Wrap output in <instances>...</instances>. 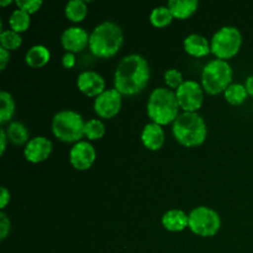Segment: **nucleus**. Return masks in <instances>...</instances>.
<instances>
[{"label": "nucleus", "mask_w": 253, "mask_h": 253, "mask_svg": "<svg viewBox=\"0 0 253 253\" xmlns=\"http://www.w3.org/2000/svg\"><path fill=\"white\" fill-rule=\"evenodd\" d=\"M150 81V67L140 54H130L121 59L115 72V89L120 94L133 95L145 89Z\"/></svg>", "instance_id": "nucleus-1"}, {"label": "nucleus", "mask_w": 253, "mask_h": 253, "mask_svg": "<svg viewBox=\"0 0 253 253\" xmlns=\"http://www.w3.org/2000/svg\"><path fill=\"white\" fill-rule=\"evenodd\" d=\"M124 42L123 30L115 22L105 21L98 25L89 39V48L96 57L108 58L118 53Z\"/></svg>", "instance_id": "nucleus-2"}, {"label": "nucleus", "mask_w": 253, "mask_h": 253, "mask_svg": "<svg viewBox=\"0 0 253 253\" xmlns=\"http://www.w3.org/2000/svg\"><path fill=\"white\" fill-rule=\"evenodd\" d=\"M177 95L168 88H156L151 93L147 104V113L151 120L158 125H168L178 118Z\"/></svg>", "instance_id": "nucleus-3"}, {"label": "nucleus", "mask_w": 253, "mask_h": 253, "mask_svg": "<svg viewBox=\"0 0 253 253\" xmlns=\"http://www.w3.org/2000/svg\"><path fill=\"white\" fill-rule=\"evenodd\" d=\"M173 135L187 147L200 146L207 138V125L199 114L183 113L173 123Z\"/></svg>", "instance_id": "nucleus-4"}, {"label": "nucleus", "mask_w": 253, "mask_h": 253, "mask_svg": "<svg viewBox=\"0 0 253 253\" xmlns=\"http://www.w3.org/2000/svg\"><path fill=\"white\" fill-rule=\"evenodd\" d=\"M232 68L226 61L214 59L204 67L202 73V83L205 91L211 95L222 93L231 85Z\"/></svg>", "instance_id": "nucleus-5"}, {"label": "nucleus", "mask_w": 253, "mask_h": 253, "mask_svg": "<svg viewBox=\"0 0 253 253\" xmlns=\"http://www.w3.org/2000/svg\"><path fill=\"white\" fill-rule=\"evenodd\" d=\"M84 123L81 114L73 110L59 111L52 121L54 136L64 142H77L84 136Z\"/></svg>", "instance_id": "nucleus-6"}, {"label": "nucleus", "mask_w": 253, "mask_h": 253, "mask_svg": "<svg viewBox=\"0 0 253 253\" xmlns=\"http://www.w3.org/2000/svg\"><path fill=\"white\" fill-rule=\"evenodd\" d=\"M242 44V35L236 27L225 26L212 36L211 52L219 59H229L236 56Z\"/></svg>", "instance_id": "nucleus-7"}, {"label": "nucleus", "mask_w": 253, "mask_h": 253, "mask_svg": "<svg viewBox=\"0 0 253 253\" xmlns=\"http://www.w3.org/2000/svg\"><path fill=\"white\" fill-rule=\"evenodd\" d=\"M189 229L203 237L214 236L221 226V220L215 210L207 207H199L189 214Z\"/></svg>", "instance_id": "nucleus-8"}, {"label": "nucleus", "mask_w": 253, "mask_h": 253, "mask_svg": "<svg viewBox=\"0 0 253 253\" xmlns=\"http://www.w3.org/2000/svg\"><path fill=\"white\" fill-rule=\"evenodd\" d=\"M178 104L185 113H195L203 105L204 95L200 84L195 81H185L175 93Z\"/></svg>", "instance_id": "nucleus-9"}, {"label": "nucleus", "mask_w": 253, "mask_h": 253, "mask_svg": "<svg viewBox=\"0 0 253 253\" xmlns=\"http://www.w3.org/2000/svg\"><path fill=\"white\" fill-rule=\"evenodd\" d=\"M121 109V94L116 89H109L96 96L94 110L100 118L111 119L118 115Z\"/></svg>", "instance_id": "nucleus-10"}, {"label": "nucleus", "mask_w": 253, "mask_h": 253, "mask_svg": "<svg viewBox=\"0 0 253 253\" xmlns=\"http://www.w3.org/2000/svg\"><path fill=\"white\" fill-rule=\"evenodd\" d=\"M96 157L95 150L93 145L86 141H79L69 152V161L71 165L78 170H86L91 167Z\"/></svg>", "instance_id": "nucleus-11"}, {"label": "nucleus", "mask_w": 253, "mask_h": 253, "mask_svg": "<svg viewBox=\"0 0 253 253\" xmlns=\"http://www.w3.org/2000/svg\"><path fill=\"white\" fill-rule=\"evenodd\" d=\"M52 152V142L47 137L37 136L31 138L25 147L24 155L27 161L32 163H40L46 161Z\"/></svg>", "instance_id": "nucleus-12"}, {"label": "nucleus", "mask_w": 253, "mask_h": 253, "mask_svg": "<svg viewBox=\"0 0 253 253\" xmlns=\"http://www.w3.org/2000/svg\"><path fill=\"white\" fill-rule=\"evenodd\" d=\"M77 85L82 93L88 96H99L105 91V81L100 74L93 71H85L79 74Z\"/></svg>", "instance_id": "nucleus-13"}, {"label": "nucleus", "mask_w": 253, "mask_h": 253, "mask_svg": "<svg viewBox=\"0 0 253 253\" xmlns=\"http://www.w3.org/2000/svg\"><path fill=\"white\" fill-rule=\"evenodd\" d=\"M89 39L90 36L88 32L82 27H69L64 30L62 34L61 42L67 52L74 53V52H79L85 48L86 44L89 43Z\"/></svg>", "instance_id": "nucleus-14"}, {"label": "nucleus", "mask_w": 253, "mask_h": 253, "mask_svg": "<svg viewBox=\"0 0 253 253\" xmlns=\"http://www.w3.org/2000/svg\"><path fill=\"white\" fill-rule=\"evenodd\" d=\"M141 140L148 150L157 151L165 143V131L158 124H147L141 133Z\"/></svg>", "instance_id": "nucleus-15"}, {"label": "nucleus", "mask_w": 253, "mask_h": 253, "mask_svg": "<svg viewBox=\"0 0 253 253\" xmlns=\"http://www.w3.org/2000/svg\"><path fill=\"white\" fill-rule=\"evenodd\" d=\"M162 224L168 231H183L189 225V216L182 210L173 209L163 215Z\"/></svg>", "instance_id": "nucleus-16"}, {"label": "nucleus", "mask_w": 253, "mask_h": 253, "mask_svg": "<svg viewBox=\"0 0 253 253\" xmlns=\"http://www.w3.org/2000/svg\"><path fill=\"white\" fill-rule=\"evenodd\" d=\"M184 49L194 57H204L211 51V47L204 36L192 34L184 40Z\"/></svg>", "instance_id": "nucleus-17"}, {"label": "nucleus", "mask_w": 253, "mask_h": 253, "mask_svg": "<svg viewBox=\"0 0 253 253\" xmlns=\"http://www.w3.org/2000/svg\"><path fill=\"white\" fill-rule=\"evenodd\" d=\"M199 2L197 0H170L168 2V9L175 19L184 20L192 16L198 9Z\"/></svg>", "instance_id": "nucleus-18"}, {"label": "nucleus", "mask_w": 253, "mask_h": 253, "mask_svg": "<svg viewBox=\"0 0 253 253\" xmlns=\"http://www.w3.org/2000/svg\"><path fill=\"white\" fill-rule=\"evenodd\" d=\"M49 58H51V53L47 47L42 46V44H36L32 46L29 51L26 52V63L32 68H40L43 67L44 64L48 63Z\"/></svg>", "instance_id": "nucleus-19"}, {"label": "nucleus", "mask_w": 253, "mask_h": 253, "mask_svg": "<svg viewBox=\"0 0 253 253\" xmlns=\"http://www.w3.org/2000/svg\"><path fill=\"white\" fill-rule=\"evenodd\" d=\"M66 16L73 22H81L88 14V7L83 0H71L66 5Z\"/></svg>", "instance_id": "nucleus-20"}, {"label": "nucleus", "mask_w": 253, "mask_h": 253, "mask_svg": "<svg viewBox=\"0 0 253 253\" xmlns=\"http://www.w3.org/2000/svg\"><path fill=\"white\" fill-rule=\"evenodd\" d=\"M6 136L14 145H22L29 140V130L21 123H11L6 128Z\"/></svg>", "instance_id": "nucleus-21"}, {"label": "nucleus", "mask_w": 253, "mask_h": 253, "mask_svg": "<svg viewBox=\"0 0 253 253\" xmlns=\"http://www.w3.org/2000/svg\"><path fill=\"white\" fill-rule=\"evenodd\" d=\"M30 22H31L30 14H27L26 11L21 9L14 10L9 17L10 27H11L12 31L17 32V34L26 31L30 26Z\"/></svg>", "instance_id": "nucleus-22"}, {"label": "nucleus", "mask_w": 253, "mask_h": 253, "mask_svg": "<svg viewBox=\"0 0 253 253\" xmlns=\"http://www.w3.org/2000/svg\"><path fill=\"white\" fill-rule=\"evenodd\" d=\"M151 24L156 27H165L169 25L173 20V15L168 6L155 7L151 12Z\"/></svg>", "instance_id": "nucleus-23"}, {"label": "nucleus", "mask_w": 253, "mask_h": 253, "mask_svg": "<svg viewBox=\"0 0 253 253\" xmlns=\"http://www.w3.org/2000/svg\"><path fill=\"white\" fill-rule=\"evenodd\" d=\"M0 103H1V109H0V123L5 124L10 121L15 113V103L12 96L7 91L2 90L0 93Z\"/></svg>", "instance_id": "nucleus-24"}, {"label": "nucleus", "mask_w": 253, "mask_h": 253, "mask_svg": "<svg viewBox=\"0 0 253 253\" xmlns=\"http://www.w3.org/2000/svg\"><path fill=\"white\" fill-rule=\"evenodd\" d=\"M246 86L242 84H231L229 88L225 90V98L232 105H240L244 103L247 98Z\"/></svg>", "instance_id": "nucleus-25"}, {"label": "nucleus", "mask_w": 253, "mask_h": 253, "mask_svg": "<svg viewBox=\"0 0 253 253\" xmlns=\"http://www.w3.org/2000/svg\"><path fill=\"white\" fill-rule=\"evenodd\" d=\"M105 133V126L101 123L100 120H89L85 123L84 126V136H86V138L89 140H99L101 138Z\"/></svg>", "instance_id": "nucleus-26"}, {"label": "nucleus", "mask_w": 253, "mask_h": 253, "mask_svg": "<svg viewBox=\"0 0 253 253\" xmlns=\"http://www.w3.org/2000/svg\"><path fill=\"white\" fill-rule=\"evenodd\" d=\"M22 39L20 34L12 31V30H5L0 34V43L5 49H16L21 44Z\"/></svg>", "instance_id": "nucleus-27"}, {"label": "nucleus", "mask_w": 253, "mask_h": 253, "mask_svg": "<svg viewBox=\"0 0 253 253\" xmlns=\"http://www.w3.org/2000/svg\"><path fill=\"white\" fill-rule=\"evenodd\" d=\"M165 81L167 85L172 89H178L184 83L182 73L177 71V69H168L165 73Z\"/></svg>", "instance_id": "nucleus-28"}, {"label": "nucleus", "mask_w": 253, "mask_h": 253, "mask_svg": "<svg viewBox=\"0 0 253 253\" xmlns=\"http://www.w3.org/2000/svg\"><path fill=\"white\" fill-rule=\"evenodd\" d=\"M16 5L27 14H34L42 6L41 0H16Z\"/></svg>", "instance_id": "nucleus-29"}, {"label": "nucleus", "mask_w": 253, "mask_h": 253, "mask_svg": "<svg viewBox=\"0 0 253 253\" xmlns=\"http://www.w3.org/2000/svg\"><path fill=\"white\" fill-rule=\"evenodd\" d=\"M10 231V220L5 215L4 211L0 212V240L6 239Z\"/></svg>", "instance_id": "nucleus-30"}, {"label": "nucleus", "mask_w": 253, "mask_h": 253, "mask_svg": "<svg viewBox=\"0 0 253 253\" xmlns=\"http://www.w3.org/2000/svg\"><path fill=\"white\" fill-rule=\"evenodd\" d=\"M62 63H63V67H66V68H72L76 64V57H74L72 52H66L63 54V58H62Z\"/></svg>", "instance_id": "nucleus-31"}, {"label": "nucleus", "mask_w": 253, "mask_h": 253, "mask_svg": "<svg viewBox=\"0 0 253 253\" xmlns=\"http://www.w3.org/2000/svg\"><path fill=\"white\" fill-rule=\"evenodd\" d=\"M9 59H10L9 51L5 48H2V47H0V69H1V71H4L5 69L7 62H9Z\"/></svg>", "instance_id": "nucleus-32"}, {"label": "nucleus", "mask_w": 253, "mask_h": 253, "mask_svg": "<svg viewBox=\"0 0 253 253\" xmlns=\"http://www.w3.org/2000/svg\"><path fill=\"white\" fill-rule=\"evenodd\" d=\"M10 202V193L5 187H1V197H0V208L4 209Z\"/></svg>", "instance_id": "nucleus-33"}, {"label": "nucleus", "mask_w": 253, "mask_h": 253, "mask_svg": "<svg viewBox=\"0 0 253 253\" xmlns=\"http://www.w3.org/2000/svg\"><path fill=\"white\" fill-rule=\"evenodd\" d=\"M6 131H5L4 128H1V130H0V143H1V145H0V153H1V155H4L5 148H6Z\"/></svg>", "instance_id": "nucleus-34"}, {"label": "nucleus", "mask_w": 253, "mask_h": 253, "mask_svg": "<svg viewBox=\"0 0 253 253\" xmlns=\"http://www.w3.org/2000/svg\"><path fill=\"white\" fill-rule=\"evenodd\" d=\"M245 86H246L247 93H249L250 95H253V76H250L249 78L246 79V84H245Z\"/></svg>", "instance_id": "nucleus-35"}, {"label": "nucleus", "mask_w": 253, "mask_h": 253, "mask_svg": "<svg viewBox=\"0 0 253 253\" xmlns=\"http://www.w3.org/2000/svg\"><path fill=\"white\" fill-rule=\"evenodd\" d=\"M7 4H11V1L10 0H7V1H0V5H2V6H5Z\"/></svg>", "instance_id": "nucleus-36"}]
</instances>
